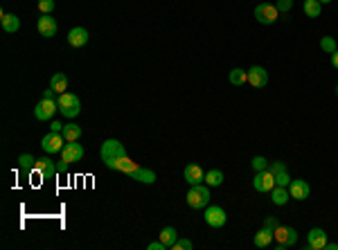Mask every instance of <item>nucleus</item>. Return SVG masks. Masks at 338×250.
Returning a JSON list of instances; mask_svg holds the SVG:
<instances>
[{"label":"nucleus","instance_id":"1","mask_svg":"<svg viewBox=\"0 0 338 250\" xmlns=\"http://www.w3.org/2000/svg\"><path fill=\"white\" fill-rule=\"evenodd\" d=\"M187 205L192 210H203L210 205V187L208 185H192L187 192Z\"/></svg>","mask_w":338,"mask_h":250},{"label":"nucleus","instance_id":"2","mask_svg":"<svg viewBox=\"0 0 338 250\" xmlns=\"http://www.w3.org/2000/svg\"><path fill=\"white\" fill-rule=\"evenodd\" d=\"M57 104H59V111H61L63 117H77L79 111H82V102L72 93H61L57 97Z\"/></svg>","mask_w":338,"mask_h":250},{"label":"nucleus","instance_id":"3","mask_svg":"<svg viewBox=\"0 0 338 250\" xmlns=\"http://www.w3.org/2000/svg\"><path fill=\"white\" fill-rule=\"evenodd\" d=\"M273 237L277 241V250L291 248V246H295V241H297V232H295V228H291V226H277L273 230Z\"/></svg>","mask_w":338,"mask_h":250},{"label":"nucleus","instance_id":"4","mask_svg":"<svg viewBox=\"0 0 338 250\" xmlns=\"http://www.w3.org/2000/svg\"><path fill=\"white\" fill-rule=\"evenodd\" d=\"M104 164H106L108 169H115V172L127 174L129 178L140 169V164H138V162H133V160H131L129 156H122V158H106V160H104Z\"/></svg>","mask_w":338,"mask_h":250},{"label":"nucleus","instance_id":"5","mask_svg":"<svg viewBox=\"0 0 338 250\" xmlns=\"http://www.w3.org/2000/svg\"><path fill=\"white\" fill-rule=\"evenodd\" d=\"M34 174H36L39 178H43V181H52L54 176L59 174V167L50 160V156H43L36 160V167H34Z\"/></svg>","mask_w":338,"mask_h":250},{"label":"nucleus","instance_id":"6","mask_svg":"<svg viewBox=\"0 0 338 250\" xmlns=\"http://www.w3.org/2000/svg\"><path fill=\"white\" fill-rule=\"evenodd\" d=\"M255 18H257V23H261V25H273L277 18H280V12H277L275 5L261 3L255 7Z\"/></svg>","mask_w":338,"mask_h":250},{"label":"nucleus","instance_id":"7","mask_svg":"<svg viewBox=\"0 0 338 250\" xmlns=\"http://www.w3.org/2000/svg\"><path fill=\"white\" fill-rule=\"evenodd\" d=\"M99 156H102V160L106 158H122V156H127V147H124L120 140H104V144H102V149H99Z\"/></svg>","mask_w":338,"mask_h":250},{"label":"nucleus","instance_id":"8","mask_svg":"<svg viewBox=\"0 0 338 250\" xmlns=\"http://www.w3.org/2000/svg\"><path fill=\"white\" fill-rule=\"evenodd\" d=\"M65 147V138L61 133H48L43 140H41V149L48 156H52V153H61V149Z\"/></svg>","mask_w":338,"mask_h":250},{"label":"nucleus","instance_id":"9","mask_svg":"<svg viewBox=\"0 0 338 250\" xmlns=\"http://www.w3.org/2000/svg\"><path fill=\"white\" fill-rule=\"evenodd\" d=\"M57 111H59L57 99H41V102L34 106V117L41 119V122H48V119H52V115Z\"/></svg>","mask_w":338,"mask_h":250},{"label":"nucleus","instance_id":"10","mask_svg":"<svg viewBox=\"0 0 338 250\" xmlns=\"http://www.w3.org/2000/svg\"><path fill=\"white\" fill-rule=\"evenodd\" d=\"M228 217H226V210L219 207V205H208L205 207V223L210 228H223Z\"/></svg>","mask_w":338,"mask_h":250},{"label":"nucleus","instance_id":"11","mask_svg":"<svg viewBox=\"0 0 338 250\" xmlns=\"http://www.w3.org/2000/svg\"><path fill=\"white\" fill-rule=\"evenodd\" d=\"M253 187L261 194H271V189L275 187V176L269 172V169H261V172L255 174L253 178Z\"/></svg>","mask_w":338,"mask_h":250},{"label":"nucleus","instance_id":"12","mask_svg":"<svg viewBox=\"0 0 338 250\" xmlns=\"http://www.w3.org/2000/svg\"><path fill=\"white\" fill-rule=\"evenodd\" d=\"M36 29H39V34H41L43 38H52L54 34H57V29H59V25L57 21H54L50 14H41V18H39V23H36Z\"/></svg>","mask_w":338,"mask_h":250},{"label":"nucleus","instance_id":"13","mask_svg":"<svg viewBox=\"0 0 338 250\" xmlns=\"http://www.w3.org/2000/svg\"><path fill=\"white\" fill-rule=\"evenodd\" d=\"M327 246V232L322 228H314L307 234V248L309 250H325Z\"/></svg>","mask_w":338,"mask_h":250},{"label":"nucleus","instance_id":"14","mask_svg":"<svg viewBox=\"0 0 338 250\" xmlns=\"http://www.w3.org/2000/svg\"><path fill=\"white\" fill-rule=\"evenodd\" d=\"M289 194H291V198H295V201H305V198H309L311 187H309V183H307V181L295 178V181L289 183Z\"/></svg>","mask_w":338,"mask_h":250},{"label":"nucleus","instance_id":"15","mask_svg":"<svg viewBox=\"0 0 338 250\" xmlns=\"http://www.w3.org/2000/svg\"><path fill=\"white\" fill-rule=\"evenodd\" d=\"M61 158L68 164L79 162V160L84 158V147H82V144H77V142H65V147L61 149Z\"/></svg>","mask_w":338,"mask_h":250},{"label":"nucleus","instance_id":"16","mask_svg":"<svg viewBox=\"0 0 338 250\" xmlns=\"http://www.w3.org/2000/svg\"><path fill=\"white\" fill-rule=\"evenodd\" d=\"M248 84L253 88H266V84H269V72L261 66H253L248 70Z\"/></svg>","mask_w":338,"mask_h":250},{"label":"nucleus","instance_id":"17","mask_svg":"<svg viewBox=\"0 0 338 250\" xmlns=\"http://www.w3.org/2000/svg\"><path fill=\"white\" fill-rule=\"evenodd\" d=\"M88 32H86V27H72L68 32V46L70 48H84L86 43H88Z\"/></svg>","mask_w":338,"mask_h":250},{"label":"nucleus","instance_id":"18","mask_svg":"<svg viewBox=\"0 0 338 250\" xmlns=\"http://www.w3.org/2000/svg\"><path fill=\"white\" fill-rule=\"evenodd\" d=\"M185 181H187L190 185H199V183H203L205 181V174H203V169L199 167V164H187V167H185Z\"/></svg>","mask_w":338,"mask_h":250},{"label":"nucleus","instance_id":"19","mask_svg":"<svg viewBox=\"0 0 338 250\" xmlns=\"http://www.w3.org/2000/svg\"><path fill=\"white\" fill-rule=\"evenodd\" d=\"M0 23H3V29H5L7 34H16L18 29H21V21H18L16 14H3Z\"/></svg>","mask_w":338,"mask_h":250},{"label":"nucleus","instance_id":"20","mask_svg":"<svg viewBox=\"0 0 338 250\" xmlns=\"http://www.w3.org/2000/svg\"><path fill=\"white\" fill-rule=\"evenodd\" d=\"M273 230H269V228H261L259 232L255 234V239H253V243L257 248H269L271 243H273Z\"/></svg>","mask_w":338,"mask_h":250},{"label":"nucleus","instance_id":"21","mask_svg":"<svg viewBox=\"0 0 338 250\" xmlns=\"http://www.w3.org/2000/svg\"><path fill=\"white\" fill-rule=\"evenodd\" d=\"M291 198L289 194V187H282V185H275L273 189H271V201H273L275 205H286Z\"/></svg>","mask_w":338,"mask_h":250},{"label":"nucleus","instance_id":"22","mask_svg":"<svg viewBox=\"0 0 338 250\" xmlns=\"http://www.w3.org/2000/svg\"><path fill=\"white\" fill-rule=\"evenodd\" d=\"M61 136L65 138V142H77L82 138V127L79 124H63Z\"/></svg>","mask_w":338,"mask_h":250},{"label":"nucleus","instance_id":"23","mask_svg":"<svg viewBox=\"0 0 338 250\" xmlns=\"http://www.w3.org/2000/svg\"><path fill=\"white\" fill-rule=\"evenodd\" d=\"M50 86H52L59 95H61V93H68V77H65L63 72L52 74V79H50Z\"/></svg>","mask_w":338,"mask_h":250},{"label":"nucleus","instance_id":"24","mask_svg":"<svg viewBox=\"0 0 338 250\" xmlns=\"http://www.w3.org/2000/svg\"><path fill=\"white\" fill-rule=\"evenodd\" d=\"M302 9H305V14L309 18H318V16H320V12H322V3H320V0H305Z\"/></svg>","mask_w":338,"mask_h":250},{"label":"nucleus","instance_id":"25","mask_svg":"<svg viewBox=\"0 0 338 250\" xmlns=\"http://www.w3.org/2000/svg\"><path fill=\"white\" fill-rule=\"evenodd\" d=\"M228 79H230V84H233V86H244V84L248 81V70H241V68L230 70Z\"/></svg>","mask_w":338,"mask_h":250},{"label":"nucleus","instance_id":"26","mask_svg":"<svg viewBox=\"0 0 338 250\" xmlns=\"http://www.w3.org/2000/svg\"><path fill=\"white\" fill-rule=\"evenodd\" d=\"M131 178H133V181H138V183H144V185L156 183V174L151 172V169H144V167H140Z\"/></svg>","mask_w":338,"mask_h":250},{"label":"nucleus","instance_id":"27","mask_svg":"<svg viewBox=\"0 0 338 250\" xmlns=\"http://www.w3.org/2000/svg\"><path fill=\"white\" fill-rule=\"evenodd\" d=\"M176 239H178V232H176V228H163V232H160V241L165 243V248H171L176 243Z\"/></svg>","mask_w":338,"mask_h":250},{"label":"nucleus","instance_id":"28","mask_svg":"<svg viewBox=\"0 0 338 250\" xmlns=\"http://www.w3.org/2000/svg\"><path fill=\"white\" fill-rule=\"evenodd\" d=\"M221 183H223V172H221V169H210V172L205 174V185H208V187H219Z\"/></svg>","mask_w":338,"mask_h":250},{"label":"nucleus","instance_id":"29","mask_svg":"<svg viewBox=\"0 0 338 250\" xmlns=\"http://www.w3.org/2000/svg\"><path fill=\"white\" fill-rule=\"evenodd\" d=\"M18 164H21V169H23V172L32 174V172H34V167H36V158H34V156H29V153H23V156L18 158Z\"/></svg>","mask_w":338,"mask_h":250},{"label":"nucleus","instance_id":"30","mask_svg":"<svg viewBox=\"0 0 338 250\" xmlns=\"http://www.w3.org/2000/svg\"><path fill=\"white\" fill-rule=\"evenodd\" d=\"M320 50H325L327 54H334L336 50H338L336 38H334V36H322V38H320Z\"/></svg>","mask_w":338,"mask_h":250},{"label":"nucleus","instance_id":"31","mask_svg":"<svg viewBox=\"0 0 338 250\" xmlns=\"http://www.w3.org/2000/svg\"><path fill=\"white\" fill-rule=\"evenodd\" d=\"M273 176H275V185H282V187H289L291 176H289V172H286V169H282V172L273 174Z\"/></svg>","mask_w":338,"mask_h":250},{"label":"nucleus","instance_id":"32","mask_svg":"<svg viewBox=\"0 0 338 250\" xmlns=\"http://www.w3.org/2000/svg\"><path fill=\"white\" fill-rule=\"evenodd\" d=\"M250 164H253V169H255V172H261V169H269V162H266V158H264V156H255V158H253V162H250Z\"/></svg>","mask_w":338,"mask_h":250},{"label":"nucleus","instance_id":"33","mask_svg":"<svg viewBox=\"0 0 338 250\" xmlns=\"http://www.w3.org/2000/svg\"><path fill=\"white\" fill-rule=\"evenodd\" d=\"M171 250H192V241L190 239H176V243L171 246Z\"/></svg>","mask_w":338,"mask_h":250},{"label":"nucleus","instance_id":"34","mask_svg":"<svg viewBox=\"0 0 338 250\" xmlns=\"http://www.w3.org/2000/svg\"><path fill=\"white\" fill-rule=\"evenodd\" d=\"M39 9H41V14H52L54 0H39Z\"/></svg>","mask_w":338,"mask_h":250},{"label":"nucleus","instance_id":"35","mask_svg":"<svg viewBox=\"0 0 338 250\" xmlns=\"http://www.w3.org/2000/svg\"><path fill=\"white\" fill-rule=\"evenodd\" d=\"M275 7H277V12H280V14H286L291 7H293V0H277Z\"/></svg>","mask_w":338,"mask_h":250},{"label":"nucleus","instance_id":"36","mask_svg":"<svg viewBox=\"0 0 338 250\" xmlns=\"http://www.w3.org/2000/svg\"><path fill=\"white\" fill-rule=\"evenodd\" d=\"M277 226H280V221H277L275 217H266V219H264V228H269V230H275Z\"/></svg>","mask_w":338,"mask_h":250},{"label":"nucleus","instance_id":"37","mask_svg":"<svg viewBox=\"0 0 338 250\" xmlns=\"http://www.w3.org/2000/svg\"><path fill=\"white\" fill-rule=\"evenodd\" d=\"M149 250H167V248H165V243L158 239V241H151L149 243Z\"/></svg>","mask_w":338,"mask_h":250},{"label":"nucleus","instance_id":"38","mask_svg":"<svg viewBox=\"0 0 338 250\" xmlns=\"http://www.w3.org/2000/svg\"><path fill=\"white\" fill-rule=\"evenodd\" d=\"M54 95H57V91H54V88H52V86H50V88H48V91H45V93H43V99H54Z\"/></svg>","mask_w":338,"mask_h":250},{"label":"nucleus","instance_id":"39","mask_svg":"<svg viewBox=\"0 0 338 250\" xmlns=\"http://www.w3.org/2000/svg\"><path fill=\"white\" fill-rule=\"evenodd\" d=\"M50 129H52L54 133H61L63 131V124L61 122H52V124H50Z\"/></svg>","mask_w":338,"mask_h":250},{"label":"nucleus","instance_id":"40","mask_svg":"<svg viewBox=\"0 0 338 250\" xmlns=\"http://www.w3.org/2000/svg\"><path fill=\"white\" fill-rule=\"evenodd\" d=\"M331 66H334V68H338V50H336L334 54H331Z\"/></svg>","mask_w":338,"mask_h":250},{"label":"nucleus","instance_id":"41","mask_svg":"<svg viewBox=\"0 0 338 250\" xmlns=\"http://www.w3.org/2000/svg\"><path fill=\"white\" fill-rule=\"evenodd\" d=\"M325 250H338V243H329V241H327V246H325Z\"/></svg>","mask_w":338,"mask_h":250},{"label":"nucleus","instance_id":"42","mask_svg":"<svg viewBox=\"0 0 338 250\" xmlns=\"http://www.w3.org/2000/svg\"><path fill=\"white\" fill-rule=\"evenodd\" d=\"M320 3H322V5H327V3H331V0H320Z\"/></svg>","mask_w":338,"mask_h":250},{"label":"nucleus","instance_id":"43","mask_svg":"<svg viewBox=\"0 0 338 250\" xmlns=\"http://www.w3.org/2000/svg\"><path fill=\"white\" fill-rule=\"evenodd\" d=\"M336 95H338V86H336Z\"/></svg>","mask_w":338,"mask_h":250}]
</instances>
